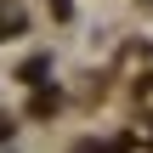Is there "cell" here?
<instances>
[{
  "label": "cell",
  "mask_w": 153,
  "mask_h": 153,
  "mask_svg": "<svg viewBox=\"0 0 153 153\" xmlns=\"http://www.w3.org/2000/svg\"><path fill=\"white\" fill-rule=\"evenodd\" d=\"M17 28H23V11H17V6H0V40L17 34Z\"/></svg>",
  "instance_id": "6da1fadb"
}]
</instances>
